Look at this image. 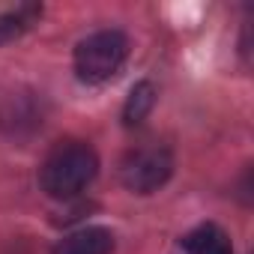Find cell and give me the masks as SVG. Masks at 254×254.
<instances>
[{
  "label": "cell",
  "mask_w": 254,
  "mask_h": 254,
  "mask_svg": "<svg viewBox=\"0 0 254 254\" xmlns=\"http://www.w3.org/2000/svg\"><path fill=\"white\" fill-rule=\"evenodd\" d=\"M96 171H99L96 150L84 141H66V144H57L42 162L39 186L48 197L69 200V197H78L96 180Z\"/></svg>",
  "instance_id": "obj_1"
},
{
  "label": "cell",
  "mask_w": 254,
  "mask_h": 254,
  "mask_svg": "<svg viewBox=\"0 0 254 254\" xmlns=\"http://www.w3.org/2000/svg\"><path fill=\"white\" fill-rule=\"evenodd\" d=\"M126 57H129V39L120 30L90 33L75 48V75L84 84H102L123 69Z\"/></svg>",
  "instance_id": "obj_2"
},
{
  "label": "cell",
  "mask_w": 254,
  "mask_h": 254,
  "mask_svg": "<svg viewBox=\"0 0 254 254\" xmlns=\"http://www.w3.org/2000/svg\"><path fill=\"white\" fill-rule=\"evenodd\" d=\"M174 174V156L168 147L144 144L123 156L120 162V180L135 194H153L159 191Z\"/></svg>",
  "instance_id": "obj_3"
},
{
  "label": "cell",
  "mask_w": 254,
  "mask_h": 254,
  "mask_svg": "<svg viewBox=\"0 0 254 254\" xmlns=\"http://www.w3.org/2000/svg\"><path fill=\"white\" fill-rule=\"evenodd\" d=\"M114 233L108 227H81L54 245V254H111Z\"/></svg>",
  "instance_id": "obj_4"
},
{
  "label": "cell",
  "mask_w": 254,
  "mask_h": 254,
  "mask_svg": "<svg viewBox=\"0 0 254 254\" xmlns=\"http://www.w3.org/2000/svg\"><path fill=\"white\" fill-rule=\"evenodd\" d=\"M183 251L186 254H233V245L218 224H197L183 236Z\"/></svg>",
  "instance_id": "obj_5"
},
{
  "label": "cell",
  "mask_w": 254,
  "mask_h": 254,
  "mask_svg": "<svg viewBox=\"0 0 254 254\" xmlns=\"http://www.w3.org/2000/svg\"><path fill=\"white\" fill-rule=\"evenodd\" d=\"M39 15H42L39 3H24V6H15V9L3 12V15H0V45L18 39L21 33H27L36 24Z\"/></svg>",
  "instance_id": "obj_6"
},
{
  "label": "cell",
  "mask_w": 254,
  "mask_h": 254,
  "mask_svg": "<svg viewBox=\"0 0 254 254\" xmlns=\"http://www.w3.org/2000/svg\"><path fill=\"white\" fill-rule=\"evenodd\" d=\"M153 105H156V87L150 81L135 84L129 99H126V105H123V123L129 126V129L132 126H141L147 120V114L153 111Z\"/></svg>",
  "instance_id": "obj_7"
}]
</instances>
